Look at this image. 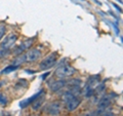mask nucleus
<instances>
[{
    "label": "nucleus",
    "mask_w": 123,
    "mask_h": 116,
    "mask_svg": "<svg viewBox=\"0 0 123 116\" xmlns=\"http://www.w3.org/2000/svg\"><path fill=\"white\" fill-rule=\"evenodd\" d=\"M41 58V52L39 49H30L27 52H25L23 56L18 58V60H15V63L18 64H23V63H32L35 62L38 59Z\"/></svg>",
    "instance_id": "1"
},
{
    "label": "nucleus",
    "mask_w": 123,
    "mask_h": 116,
    "mask_svg": "<svg viewBox=\"0 0 123 116\" xmlns=\"http://www.w3.org/2000/svg\"><path fill=\"white\" fill-rule=\"evenodd\" d=\"M63 100L65 101L68 111H74L80 104V99L78 97H76V95L72 94L70 91L65 92V95L63 96Z\"/></svg>",
    "instance_id": "2"
},
{
    "label": "nucleus",
    "mask_w": 123,
    "mask_h": 116,
    "mask_svg": "<svg viewBox=\"0 0 123 116\" xmlns=\"http://www.w3.org/2000/svg\"><path fill=\"white\" fill-rule=\"evenodd\" d=\"M75 69L70 65H65V66H61L55 70V75L61 79L67 78V77H70L75 73Z\"/></svg>",
    "instance_id": "3"
},
{
    "label": "nucleus",
    "mask_w": 123,
    "mask_h": 116,
    "mask_svg": "<svg viewBox=\"0 0 123 116\" xmlns=\"http://www.w3.org/2000/svg\"><path fill=\"white\" fill-rule=\"evenodd\" d=\"M57 61V55L56 52H51L50 55H48L47 57L43 59L40 63V69L41 70H47L53 67V65L56 63Z\"/></svg>",
    "instance_id": "4"
},
{
    "label": "nucleus",
    "mask_w": 123,
    "mask_h": 116,
    "mask_svg": "<svg viewBox=\"0 0 123 116\" xmlns=\"http://www.w3.org/2000/svg\"><path fill=\"white\" fill-rule=\"evenodd\" d=\"M18 39V36L14 33H9L8 35H6L4 37V39L1 42V48L8 51L9 48L12 47V45L15 43V41Z\"/></svg>",
    "instance_id": "5"
},
{
    "label": "nucleus",
    "mask_w": 123,
    "mask_h": 116,
    "mask_svg": "<svg viewBox=\"0 0 123 116\" xmlns=\"http://www.w3.org/2000/svg\"><path fill=\"white\" fill-rule=\"evenodd\" d=\"M61 104L59 102H55V103H51L49 104V105L47 106V109H46V111H47V113L49 115H52V116H56L60 114L61 112Z\"/></svg>",
    "instance_id": "6"
},
{
    "label": "nucleus",
    "mask_w": 123,
    "mask_h": 116,
    "mask_svg": "<svg viewBox=\"0 0 123 116\" xmlns=\"http://www.w3.org/2000/svg\"><path fill=\"white\" fill-rule=\"evenodd\" d=\"M67 85V81L64 80V79H61V80H56V81H53L49 84V88H50L51 91H57L62 90L63 87H65Z\"/></svg>",
    "instance_id": "7"
},
{
    "label": "nucleus",
    "mask_w": 123,
    "mask_h": 116,
    "mask_svg": "<svg viewBox=\"0 0 123 116\" xmlns=\"http://www.w3.org/2000/svg\"><path fill=\"white\" fill-rule=\"evenodd\" d=\"M110 104H111V97L110 96H105V97H103V98L101 99V101H99L98 105V109L105 111L107 108L110 106Z\"/></svg>",
    "instance_id": "8"
},
{
    "label": "nucleus",
    "mask_w": 123,
    "mask_h": 116,
    "mask_svg": "<svg viewBox=\"0 0 123 116\" xmlns=\"http://www.w3.org/2000/svg\"><path fill=\"white\" fill-rule=\"evenodd\" d=\"M31 45H32V40L23 42V44H22V45H20V46H18V47L17 49H15V53H20V52H23L24 51H26L27 48H29Z\"/></svg>",
    "instance_id": "9"
},
{
    "label": "nucleus",
    "mask_w": 123,
    "mask_h": 116,
    "mask_svg": "<svg viewBox=\"0 0 123 116\" xmlns=\"http://www.w3.org/2000/svg\"><path fill=\"white\" fill-rule=\"evenodd\" d=\"M4 33H5V25L0 24V40H1V38L4 36Z\"/></svg>",
    "instance_id": "10"
},
{
    "label": "nucleus",
    "mask_w": 123,
    "mask_h": 116,
    "mask_svg": "<svg viewBox=\"0 0 123 116\" xmlns=\"http://www.w3.org/2000/svg\"><path fill=\"white\" fill-rule=\"evenodd\" d=\"M0 115H1V116H12V115L9 113V112H6V111L2 112V114H0Z\"/></svg>",
    "instance_id": "11"
},
{
    "label": "nucleus",
    "mask_w": 123,
    "mask_h": 116,
    "mask_svg": "<svg viewBox=\"0 0 123 116\" xmlns=\"http://www.w3.org/2000/svg\"><path fill=\"white\" fill-rule=\"evenodd\" d=\"M0 102H1L2 104H5L6 103V100H5V98H3V97L0 95Z\"/></svg>",
    "instance_id": "12"
},
{
    "label": "nucleus",
    "mask_w": 123,
    "mask_h": 116,
    "mask_svg": "<svg viewBox=\"0 0 123 116\" xmlns=\"http://www.w3.org/2000/svg\"><path fill=\"white\" fill-rule=\"evenodd\" d=\"M29 116H37V115H29Z\"/></svg>",
    "instance_id": "13"
},
{
    "label": "nucleus",
    "mask_w": 123,
    "mask_h": 116,
    "mask_svg": "<svg viewBox=\"0 0 123 116\" xmlns=\"http://www.w3.org/2000/svg\"><path fill=\"white\" fill-rule=\"evenodd\" d=\"M0 116H1V115H0Z\"/></svg>",
    "instance_id": "14"
}]
</instances>
